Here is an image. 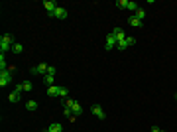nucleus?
Returning <instances> with one entry per match:
<instances>
[{
  "mask_svg": "<svg viewBox=\"0 0 177 132\" xmlns=\"http://www.w3.org/2000/svg\"><path fill=\"white\" fill-rule=\"evenodd\" d=\"M14 43H16L14 36H12V34H4L2 38H0V53H8Z\"/></svg>",
  "mask_w": 177,
  "mask_h": 132,
  "instance_id": "1",
  "label": "nucleus"
},
{
  "mask_svg": "<svg viewBox=\"0 0 177 132\" xmlns=\"http://www.w3.org/2000/svg\"><path fill=\"white\" fill-rule=\"evenodd\" d=\"M12 75L14 73L10 71V69H6V71H0V87H8L12 81Z\"/></svg>",
  "mask_w": 177,
  "mask_h": 132,
  "instance_id": "2",
  "label": "nucleus"
},
{
  "mask_svg": "<svg viewBox=\"0 0 177 132\" xmlns=\"http://www.w3.org/2000/svg\"><path fill=\"white\" fill-rule=\"evenodd\" d=\"M116 43H118L116 36L110 32V34L106 36V40H104V49H108V51H110V49H114V47H116Z\"/></svg>",
  "mask_w": 177,
  "mask_h": 132,
  "instance_id": "3",
  "label": "nucleus"
},
{
  "mask_svg": "<svg viewBox=\"0 0 177 132\" xmlns=\"http://www.w3.org/2000/svg\"><path fill=\"white\" fill-rule=\"evenodd\" d=\"M47 69H49L47 63H40V65H36V67H32L29 71H32V73H37V75H47Z\"/></svg>",
  "mask_w": 177,
  "mask_h": 132,
  "instance_id": "4",
  "label": "nucleus"
},
{
  "mask_svg": "<svg viewBox=\"0 0 177 132\" xmlns=\"http://www.w3.org/2000/svg\"><path fill=\"white\" fill-rule=\"evenodd\" d=\"M49 18L63 20V18H67V10H65L63 6H57V8H55V12H53V14H49Z\"/></svg>",
  "mask_w": 177,
  "mask_h": 132,
  "instance_id": "5",
  "label": "nucleus"
},
{
  "mask_svg": "<svg viewBox=\"0 0 177 132\" xmlns=\"http://www.w3.org/2000/svg\"><path fill=\"white\" fill-rule=\"evenodd\" d=\"M91 113L95 114V116H99L100 120H104V118H106V114H104L102 106H99V105H92V106H91Z\"/></svg>",
  "mask_w": 177,
  "mask_h": 132,
  "instance_id": "6",
  "label": "nucleus"
},
{
  "mask_svg": "<svg viewBox=\"0 0 177 132\" xmlns=\"http://www.w3.org/2000/svg\"><path fill=\"white\" fill-rule=\"evenodd\" d=\"M43 8L47 10V14H53V12H55V8H57V2H55V0H45V2H43Z\"/></svg>",
  "mask_w": 177,
  "mask_h": 132,
  "instance_id": "7",
  "label": "nucleus"
},
{
  "mask_svg": "<svg viewBox=\"0 0 177 132\" xmlns=\"http://www.w3.org/2000/svg\"><path fill=\"white\" fill-rule=\"evenodd\" d=\"M128 24H130L132 28H142V24H144V22H142V20H138L136 14H132V16L128 18Z\"/></svg>",
  "mask_w": 177,
  "mask_h": 132,
  "instance_id": "8",
  "label": "nucleus"
},
{
  "mask_svg": "<svg viewBox=\"0 0 177 132\" xmlns=\"http://www.w3.org/2000/svg\"><path fill=\"white\" fill-rule=\"evenodd\" d=\"M112 34L116 36V40H118V42H120V40H126V38H128V36L124 34V30H122V28H114V30H112Z\"/></svg>",
  "mask_w": 177,
  "mask_h": 132,
  "instance_id": "9",
  "label": "nucleus"
},
{
  "mask_svg": "<svg viewBox=\"0 0 177 132\" xmlns=\"http://www.w3.org/2000/svg\"><path fill=\"white\" fill-rule=\"evenodd\" d=\"M59 89H61V87L51 85V87H47V95H49V97H59Z\"/></svg>",
  "mask_w": 177,
  "mask_h": 132,
  "instance_id": "10",
  "label": "nucleus"
},
{
  "mask_svg": "<svg viewBox=\"0 0 177 132\" xmlns=\"http://www.w3.org/2000/svg\"><path fill=\"white\" fill-rule=\"evenodd\" d=\"M8 101H10V102H18V101H20V91L14 89L10 95H8Z\"/></svg>",
  "mask_w": 177,
  "mask_h": 132,
  "instance_id": "11",
  "label": "nucleus"
},
{
  "mask_svg": "<svg viewBox=\"0 0 177 132\" xmlns=\"http://www.w3.org/2000/svg\"><path fill=\"white\" fill-rule=\"evenodd\" d=\"M47 130L49 132H63V124H59V122H51Z\"/></svg>",
  "mask_w": 177,
  "mask_h": 132,
  "instance_id": "12",
  "label": "nucleus"
},
{
  "mask_svg": "<svg viewBox=\"0 0 177 132\" xmlns=\"http://www.w3.org/2000/svg\"><path fill=\"white\" fill-rule=\"evenodd\" d=\"M37 106H40V105H37V101H28V102H26V109H28V110H36Z\"/></svg>",
  "mask_w": 177,
  "mask_h": 132,
  "instance_id": "13",
  "label": "nucleus"
},
{
  "mask_svg": "<svg viewBox=\"0 0 177 132\" xmlns=\"http://www.w3.org/2000/svg\"><path fill=\"white\" fill-rule=\"evenodd\" d=\"M71 110H73V114H75V116H79V114H81V105H79V102L75 101V105L71 106Z\"/></svg>",
  "mask_w": 177,
  "mask_h": 132,
  "instance_id": "14",
  "label": "nucleus"
},
{
  "mask_svg": "<svg viewBox=\"0 0 177 132\" xmlns=\"http://www.w3.org/2000/svg\"><path fill=\"white\" fill-rule=\"evenodd\" d=\"M136 18L144 22V18H146V10H144V8H138V10H136Z\"/></svg>",
  "mask_w": 177,
  "mask_h": 132,
  "instance_id": "15",
  "label": "nucleus"
},
{
  "mask_svg": "<svg viewBox=\"0 0 177 132\" xmlns=\"http://www.w3.org/2000/svg\"><path fill=\"white\" fill-rule=\"evenodd\" d=\"M12 51H14V53H22L24 51V45L22 43H14V45H12Z\"/></svg>",
  "mask_w": 177,
  "mask_h": 132,
  "instance_id": "16",
  "label": "nucleus"
},
{
  "mask_svg": "<svg viewBox=\"0 0 177 132\" xmlns=\"http://www.w3.org/2000/svg\"><path fill=\"white\" fill-rule=\"evenodd\" d=\"M128 10L136 14V10H138V4H136V2H132V0H128Z\"/></svg>",
  "mask_w": 177,
  "mask_h": 132,
  "instance_id": "17",
  "label": "nucleus"
},
{
  "mask_svg": "<svg viewBox=\"0 0 177 132\" xmlns=\"http://www.w3.org/2000/svg\"><path fill=\"white\" fill-rule=\"evenodd\" d=\"M43 83L51 87V85H53V75H43Z\"/></svg>",
  "mask_w": 177,
  "mask_h": 132,
  "instance_id": "18",
  "label": "nucleus"
},
{
  "mask_svg": "<svg viewBox=\"0 0 177 132\" xmlns=\"http://www.w3.org/2000/svg\"><path fill=\"white\" fill-rule=\"evenodd\" d=\"M22 89H24V91H32V89H33V85L29 83V81H24V83H22Z\"/></svg>",
  "mask_w": 177,
  "mask_h": 132,
  "instance_id": "19",
  "label": "nucleus"
},
{
  "mask_svg": "<svg viewBox=\"0 0 177 132\" xmlns=\"http://www.w3.org/2000/svg\"><path fill=\"white\" fill-rule=\"evenodd\" d=\"M116 6H118V8H128V0H118Z\"/></svg>",
  "mask_w": 177,
  "mask_h": 132,
  "instance_id": "20",
  "label": "nucleus"
},
{
  "mask_svg": "<svg viewBox=\"0 0 177 132\" xmlns=\"http://www.w3.org/2000/svg\"><path fill=\"white\" fill-rule=\"evenodd\" d=\"M126 43H128V47H132V45L136 43V38H132V36H128V38H126Z\"/></svg>",
  "mask_w": 177,
  "mask_h": 132,
  "instance_id": "21",
  "label": "nucleus"
},
{
  "mask_svg": "<svg viewBox=\"0 0 177 132\" xmlns=\"http://www.w3.org/2000/svg\"><path fill=\"white\" fill-rule=\"evenodd\" d=\"M55 73H57V69H55V67H51V65H49V69H47V75H53V77H55Z\"/></svg>",
  "mask_w": 177,
  "mask_h": 132,
  "instance_id": "22",
  "label": "nucleus"
},
{
  "mask_svg": "<svg viewBox=\"0 0 177 132\" xmlns=\"http://www.w3.org/2000/svg\"><path fill=\"white\" fill-rule=\"evenodd\" d=\"M159 132H165V130H159Z\"/></svg>",
  "mask_w": 177,
  "mask_h": 132,
  "instance_id": "23",
  "label": "nucleus"
},
{
  "mask_svg": "<svg viewBox=\"0 0 177 132\" xmlns=\"http://www.w3.org/2000/svg\"><path fill=\"white\" fill-rule=\"evenodd\" d=\"M43 132H49V130H43Z\"/></svg>",
  "mask_w": 177,
  "mask_h": 132,
  "instance_id": "24",
  "label": "nucleus"
},
{
  "mask_svg": "<svg viewBox=\"0 0 177 132\" xmlns=\"http://www.w3.org/2000/svg\"><path fill=\"white\" fill-rule=\"evenodd\" d=\"M175 99H177V93H175Z\"/></svg>",
  "mask_w": 177,
  "mask_h": 132,
  "instance_id": "25",
  "label": "nucleus"
}]
</instances>
